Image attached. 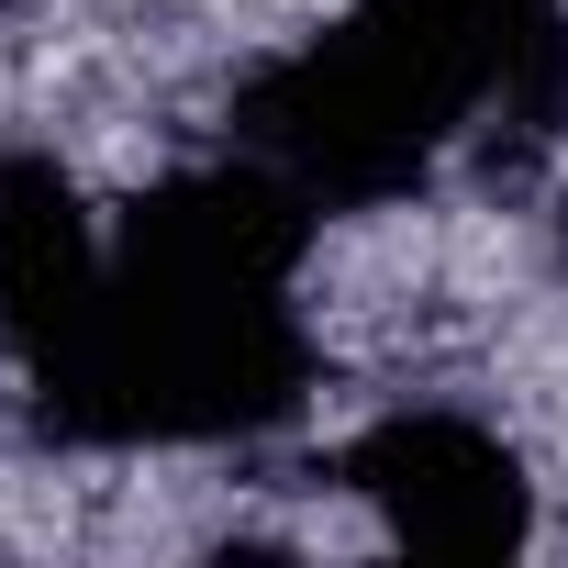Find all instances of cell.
Here are the masks:
<instances>
[{"instance_id":"6da1fadb","label":"cell","mask_w":568,"mask_h":568,"mask_svg":"<svg viewBox=\"0 0 568 568\" xmlns=\"http://www.w3.org/2000/svg\"><path fill=\"white\" fill-rule=\"evenodd\" d=\"M302 234L313 201L267 156L145 190L79 346L34 368V424L68 446H223L291 424L313 390L291 313Z\"/></svg>"},{"instance_id":"7a4b0ae2","label":"cell","mask_w":568,"mask_h":568,"mask_svg":"<svg viewBox=\"0 0 568 568\" xmlns=\"http://www.w3.org/2000/svg\"><path fill=\"white\" fill-rule=\"evenodd\" d=\"M468 112H501L524 145L568 123V12L557 0H357L335 34L278 57L245 90V156H267L313 212L402 201Z\"/></svg>"},{"instance_id":"3957f363","label":"cell","mask_w":568,"mask_h":568,"mask_svg":"<svg viewBox=\"0 0 568 568\" xmlns=\"http://www.w3.org/2000/svg\"><path fill=\"white\" fill-rule=\"evenodd\" d=\"M357 501L390 524V546L413 557H513L535 535V479L524 457L468 424V413H390L346 446Z\"/></svg>"},{"instance_id":"277c9868","label":"cell","mask_w":568,"mask_h":568,"mask_svg":"<svg viewBox=\"0 0 568 568\" xmlns=\"http://www.w3.org/2000/svg\"><path fill=\"white\" fill-rule=\"evenodd\" d=\"M101 267H112V245L90 234L68 168L57 156H0V335H12L23 379L79 346V324L101 302Z\"/></svg>"},{"instance_id":"5b68a950","label":"cell","mask_w":568,"mask_h":568,"mask_svg":"<svg viewBox=\"0 0 568 568\" xmlns=\"http://www.w3.org/2000/svg\"><path fill=\"white\" fill-rule=\"evenodd\" d=\"M557 234H568V223H557Z\"/></svg>"}]
</instances>
